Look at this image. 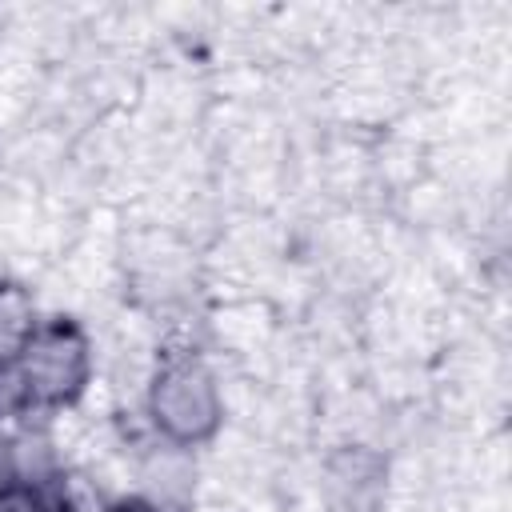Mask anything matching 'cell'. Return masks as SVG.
Segmentation results:
<instances>
[{
    "mask_svg": "<svg viewBox=\"0 0 512 512\" xmlns=\"http://www.w3.org/2000/svg\"><path fill=\"white\" fill-rule=\"evenodd\" d=\"M148 420L168 448L208 444L224 424V396L212 368L192 352L164 356L148 380Z\"/></svg>",
    "mask_w": 512,
    "mask_h": 512,
    "instance_id": "6da1fadb",
    "label": "cell"
},
{
    "mask_svg": "<svg viewBox=\"0 0 512 512\" xmlns=\"http://www.w3.org/2000/svg\"><path fill=\"white\" fill-rule=\"evenodd\" d=\"M12 356L28 380L36 412L76 404L92 380V344L72 316L36 320V328Z\"/></svg>",
    "mask_w": 512,
    "mask_h": 512,
    "instance_id": "7a4b0ae2",
    "label": "cell"
},
{
    "mask_svg": "<svg viewBox=\"0 0 512 512\" xmlns=\"http://www.w3.org/2000/svg\"><path fill=\"white\" fill-rule=\"evenodd\" d=\"M328 488L344 512H376L384 496V460L360 444L340 448L328 464Z\"/></svg>",
    "mask_w": 512,
    "mask_h": 512,
    "instance_id": "3957f363",
    "label": "cell"
},
{
    "mask_svg": "<svg viewBox=\"0 0 512 512\" xmlns=\"http://www.w3.org/2000/svg\"><path fill=\"white\" fill-rule=\"evenodd\" d=\"M36 304L20 284H0V356H12L36 328Z\"/></svg>",
    "mask_w": 512,
    "mask_h": 512,
    "instance_id": "277c9868",
    "label": "cell"
},
{
    "mask_svg": "<svg viewBox=\"0 0 512 512\" xmlns=\"http://www.w3.org/2000/svg\"><path fill=\"white\" fill-rule=\"evenodd\" d=\"M36 404H32V392H28V380L16 364V356H0V428L8 420H20V416H32Z\"/></svg>",
    "mask_w": 512,
    "mask_h": 512,
    "instance_id": "5b68a950",
    "label": "cell"
},
{
    "mask_svg": "<svg viewBox=\"0 0 512 512\" xmlns=\"http://www.w3.org/2000/svg\"><path fill=\"white\" fill-rule=\"evenodd\" d=\"M0 512H68V496H64V484L48 492L12 484L8 492H0Z\"/></svg>",
    "mask_w": 512,
    "mask_h": 512,
    "instance_id": "8992f818",
    "label": "cell"
},
{
    "mask_svg": "<svg viewBox=\"0 0 512 512\" xmlns=\"http://www.w3.org/2000/svg\"><path fill=\"white\" fill-rule=\"evenodd\" d=\"M16 484V460H12V436H4L0 428V492H8Z\"/></svg>",
    "mask_w": 512,
    "mask_h": 512,
    "instance_id": "52a82bcc",
    "label": "cell"
},
{
    "mask_svg": "<svg viewBox=\"0 0 512 512\" xmlns=\"http://www.w3.org/2000/svg\"><path fill=\"white\" fill-rule=\"evenodd\" d=\"M104 512H168V508H160V504L148 500V496H124V500H112Z\"/></svg>",
    "mask_w": 512,
    "mask_h": 512,
    "instance_id": "ba28073f",
    "label": "cell"
}]
</instances>
